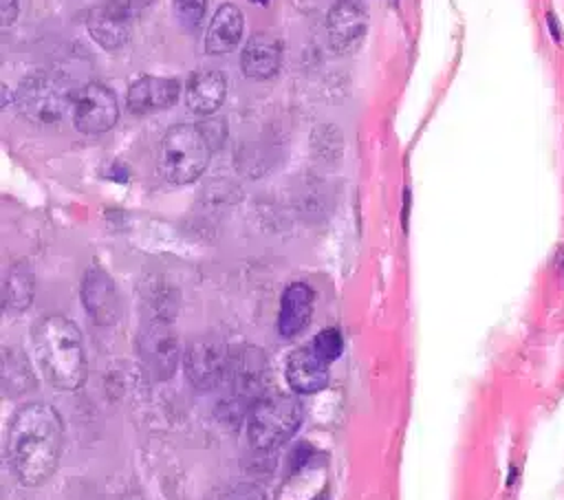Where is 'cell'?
Here are the masks:
<instances>
[{
    "label": "cell",
    "instance_id": "obj_1",
    "mask_svg": "<svg viewBox=\"0 0 564 500\" xmlns=\"http://www.w3.org/2000/svg\"><path fill=\"white\" fill-rule=\"evenodd\" d=\"M62 445V419L51 403L26 401L15 407L7 425L4 458L11 476L20 485H44L59 465Z\"/></svg>",
    "mask_w": 564,
    "mask_h": 500
},
{
    "label": "cell",
    "instance_id": "obj_2",
    "mask_svg": "<svg viewBox=\"0 0 564 500\" xmlns=\"http://www.w3.org/2000/svg\"><path fill=\"white\" fill-rule=\"evenodd\" d=\"M35 361L44 379L64 392L77 390L86 379V352L82 333L64 315L42 317L31 333Z\"/></svg>",
    "mask_w": 564,
    "mask_h": 500
},
{
    "label": "cell",
    "instance_id": "obj_3",
    "mask_svg": "<svg viewBox=\"0 0 564 500\" xmlns=\"http://www.w3.org/2000/svg\"><path fill=\"white\" fill-rule=\"evenodd\" d=\"M212 159V139L203 126H172L159 148V172L172 185L194 183Z\"/></svg>",
    "mask_w": 564,
    "mask_h": 500
},
{
    "label": "cell",
    "instance_id": "obj_4",
    "mask_svg": "<svg viewBox=\"0 0 564 500\" xmlns=\"http://www.w3.org/2000/svg\"><path fill=\"white\" fill-rule=\"evenodd\" d=\"M77 93L75 81L59 73H35L20 84L15 106L29 121L53 126L75 108Z\"/></svg>",
    "mask_w": 564,
    "mask_h": 500
},
{
    "label": "cell",
    "instance_id": "obj_5",
    "mask_svg": "<svg viewBox=\"0 0 564 500\" xmlns=\"http://www.w3.org/2000/svg\"><path fill=\"white\" fill-rule=\"evenodd\" d=\"M304 405L293 394H273L260 399L247 421V438L253 449L271 452L282 447L302 425Z\"/></svg>",
    "mask_w": 564,
    "mask_h": 500
},
{
    "label": "cell",
    "instance_id": "obj_6",
    "mask_svg": "<svg viewBox=\"0 0 564 500\" xmlns=\"http://www.w3.org/2000/svg\"><path fill=\"white\" fill-rule=\"evenodd\" d=\"M137 355L139 363L154 381H167L176 372L183 361L181 344L165 317H154L139 330Z\"/></svg>",
    "mask_w": 564,
    "mask_h": 500
},
{
    "label": "cell",
    "instance_id": "obj_7",
    "mask_svg": "<svg viewBox=\"0 0 564 500\" xmlns=\"http://www.w3.org/2000/svg\"><path fill=\"white\" fill-rule=\"evenodd\" d=\"M150 0H108L90 9L86 26L93 40L104 48H119L128 42L134 18Z\"/></svg>",
    "mask_w": 564,
    "mask_h": 500
},
{
    "label": "cell",
    "instance_id": "obj_8",
    "mask_svg": "<svg viewBox=\"0 0 564 500\" xmlns=\"http://www.w3.org/2000/svg\"><path fill=\"white\" fill-rule=\"evenodd\" d=\"M119 119V104L115 93L104 84H86L79 88L73 123L84 134L108 132Z\"/></svg>",
    "mask_w": 564,
    "mask_h": 500
},
{
    "label": "cell",
    "instance_id": "obj_9",
    "mask_svg": "<svg viewBox=\"0 0 564 500\" xmlns=\"http://www.w3.org/2000/svg\"><path fill=\"white\" fill-rule=\"evenodd\" d=\"M183 368L194 388L212 390L225 379L229 359L214 339H196L183 352Z\"/></svg>",
    "mask_w": 564,
    "mask_h": 500
},
{
    "label": "cell",
    "instance_id": "obj_10",
    "mask_svg": "<svg viewBox=\"0 0 564 500\" xmlns=\"http://www.w3.org/2000/svg\"><path fill=\"white\" fill-rule=\"evenodd\" d=\"M328 366L330 361H326L308 341L286 357L284 377L295 394H315L328 385Z\"/></svg>",
    "mask_w": 564,
    "mask_h": 500
},
{
    "label": "cell",
    "instance_id": "obj_11",
    "mask_svg": "<svg viewBox=\"0 0 564 500\" xmlns=\"http://www.w3.org/2000/svg\"><path fill=\"white\" fill-rule=\"evenodd\" d=\"M368 26L364 7L357 0H339L330 7L326 18L328 44L337 53H350L361 42Z\"/></svg>",
    "mask_w": 564,
    "mask_h": 500
},
{
    "label": "cell",
    "instance_id": "obj_12",
    "mask_svg": "<svg viewBox=\"0 0 564 500\" xmlns=\"http://www.w3.org/2000/svg\"><path fill=\"white\" fill-rule=\"evenodd\" d=\"M82 302L86 313L99 326H110L119 317V297L110 275L97 267L88 269L82 280Z\"/></svg>",
    "mask_w": 564,
    "mask_h": 500
},
{
    "label": "cell",
    "instance_id": "obj_13",
    "mask_svg": "<svg viewBox=\"0 0 564 500\" xmlns=\"http://www.w3.org/2000/svg\"><path fill=\"white\" fill-rule=\"evenodd\" d=\"M181 84L172 77H139L130 84L126 106L132 115H150L176 104Z\"/></svg>",
    "mask_w": 564,
    "mask_h": 500
},
{
    "label": "cell",
    "instance_id": "obj_14",
    "mask_svg": "<svg viewBox=\"0 0 564 500\" xmlns=\"http://www.w3.org/2000/svg\"><path fill=\"white\" fill-rule=\"evenodd\" d=\"M315 293L304 282H293L284 289L278 311V333L286 339L297 337L311 322Z\"/></svg>",
    "mask_w": 564,
    "mask_h": 500
},
{
    "label": "cell",
    "instance_id": "obj_15",
    "mask_svg": "<svg viewBox=\"0 0 564 500\" xmlns=\"http://www.w3.org/2000/svg\"><path fill=\"white\" fill-rule=\"evenodd\" d=\"M282 62V46L271 33H253L242 53L240 68L249 79H269L278 73Z\"/></svg>",
    "mask_w": 564,
    "mask_h": 500
},
{
    "label": "cell",
    "instance_id": "obj_16",
    "mask_svg": "<svg viewBox=\"0 0 564 500\" xmlns=\"http://www.w3.org/2000/svg\"><path fill=\"white\" fill-rule=\"evenodd\" d=\"M242 31H245L242 11L231 2L220 4L209 22V29L205 35V51L209 55H225L234 51L242 40Z\"/></svg>",
    "mask_w": 564,
    "mask_h": 500
},
{
    "label": "cell",
    "instance_id": "obj_17",
    "mask_svg": "<svg viewBox=\"0 0 564 500\" xmlns=\"http://www.w3.org/2000/svg\"><path fill=\"white\" fill-rule=\"evenodd\" d=\"M227 95V77L220 70H198L185 86V99L196 115H212Z\"/></svg>",
    "mask_w": 564,
    "mask_h": 500
},
{
    "label": "cell",
    "instance_id": "obj_18",
    "mask_svg": "<svg viewBox=\"0 0 564 500\" xmlns=\"http://www.w3.org/2000/svg\"><path fill=\"white\" fill-rule=\"evenodd\" d=\"M35 388V374L31 361L22 348H2V392L7 399L26 396Z\"/></svg>",
    "mask_w": 564,
    "mask_h": 500
},
{
    "label": "cell",
    "instance_id": "obj_19",
    "mask_svg": "<svg viewBox=\"0 0 564 500\" xmlns=\"http://www.w3.org/2000/svg\"><path fill=\"white\" fill-rule=\"evenodd\" d=\"M33 300V280L24 267H11L4 275V311L9 315H20L29 308Z\"/></svg>",
    "mask_w": 564,
    "mask_h": 500
},
{
    "label": "cell",
    "instance_id": "obj_20",
    "mask_svg": "<svg viewBox=\"0 0 564 500\" xmlns=\"http://www.w3.org/2000/svg\"><path fill=\"white\" fill-rule=\"evenodd\" d=\"M203 500H269V496L258 485L231 482V485L214 487L212 491H207Z\"/></svg>",
    "mask_w": 564,
    "mask_h": 500
},
{
    "label": "cell",
    "instance_id": "obj_21",
    "mask_svg": "<svg viewBox=\"0 0 564 500\" xmlns=\"http://www.w3.org/2000/svg\"><path fill=\"white\" fill-rule=\"evenodd\" d=\"M311 344L315 346V350L326 359V361H335L339 355H341V350H344V339H341V333L337 330V328H324V330H319L313 339H311Z\"/></svg>",
    "mask_w": 564,
    "mask_h": 500
},
{
    "label": "cell",
    "instance_id": "obj_22",
    "mask_svg": "<svg viewBox=\"0 0 564 500\" xmlns=\"http://www.w3.org/2000/svg\"><path fill=\"white\" fill-rule=\"evenodd\" d=\"M207 9V0H174V11L183 29L196 31Z\"/></svg>",
    "mask_w": 564,
    "mask_h": 500
},
{
    "label": "cell",
    "instance_id": "obj_23",
    "mask_svg": "<svg viewBox=\"0 0 564 500\" xmlns=\"http://www.w3.org/2000/svg\"><path fill=\"white\" fill-rule=\"evenodd\" d=\"M20 13V0H0V22L2 26H9Z\"/></svg>",
    "mask_w": 564,
    "mask_h": 500
},
{
    "label": "cell",
    "instance_id": "obj_24",
    "mask_svg": "<svg viewBox=\"0 0 564 500\" xmlns=\"http://www.w3.org/2000/svg\"><path fill=\"white\" fill-rule=\"evenodd\" d=\"M251 2H256V4H267L269 0H251Z\"/></svg>",
    "mask_w": 564,
    "mask_h": 500
}]
</instances>
